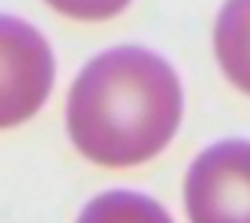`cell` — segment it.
I'll list each match as a JSON object with an SVG mask.
<instances>
[{"label": "cell", "mask_w": 250, "mask_h": 223, "mask_svg": "<svg viewBox=\"0 0 250 223\" xmlns=\"http://www.w3.org/2000/svg\"><path fill=\"white\" fill-rule=\"evenodd\" d=\"M178 122L181 82L162 56L142 46H115L96 56L69 89V138L102 167H132L155 158Z\"/></svg>", "instance_id": "obj_1"}, {"label": "cell", "mask_w": 250, "mask_h": 223, "mask_svg": "<svg viewBox=\"0 0 250 223\" xmlns=\"http://www.w3.org/2000/svg\"><path fill=\"white\" fill-rule=\"evenodd\" d=\"M191 223H250V141H217L201 151L185 177Z\"/></svg>", "instance_id": "obj_2"}, {"label": "cell", "mask_w": 250, "mask_h": 223, "mask_svg": "<svg viewBox=\"0 0 250 223\" xmlns=\"http://www.w3.org/2000/svg\"><path fill=\"white\" fill-rule=\"evenodd\" d=\"M53 53L37 26L0 13V128L33 118L53 89Z\"/></svg>", "instance_id": "obj_3"}, {"label": "cell", "mask_w": 250, "mask_h": 223, "mask_svg": "<svg viewBox=\"0 0 250 223\" xmlns=\"http://www.w3.org/2000/svg\"><path fill=\"white\" fill-rule=\"evenodd\" d=\"M214 53L224 75L250 95V0L227 3L214 26Z\"/></svg>", "instance_id": "obj_4"}, {"label": "cell", "mask_w": 250, "mask_h": 223, "mask_svg": "<svg viewBox=\"0 0 250 223\" xmlns=\"http://www.w3.org/2000/svg\"><path fill=\"white\" fill-rule=\"evenodd\" d=\"M76 223H175L162 204L132 190H109L89 200Z\"/></svg>", "instance_id": "obj_5"}]
</instances>
